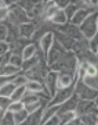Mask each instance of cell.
Instances as JSON below:
<instances>
[{"label":"cell","instance_id":"6da1fadb","mask_svg":"<svg viewBox=\"0 0 98 125\" xmlns=\"http://www.w3.org/2000/svg\"><path fill=\"white\" fill-rule=\"evenodd\" d=\"M97 21H98V11H94V13H91L89 17L86 18L84 22L79 27V29H80L84 39L90 40V39H93L94 36H97V33H98Z\"/></svg>","mask_w":98,"mask_h":125},{"label":"cell","instance_id":"7a4b0ae2","mask_svg":"<svg viewBox=\"0 0 98 125\" xmlns=\"http://www.w3.org/2000/svg\"><path fill=\"white\" fill-rule=\"evenodd\" d=\"M31 20L28 17V14L25 13V10H22L19 6H17V3L11 7H8V18L6 22L13 25V27H19L22 24L29 22Z\"/></svg>","mask_w":98,"mask_h":125},{"label":"cell","instance_id":"3957f363","mask_svg":"<svg viewBox=\"0 0 98 125\" xmlns=\"http://www.w3.org/2000/svg\"><path fill=\"white\" fill-rule=\"evenodd\" d=\"M73 93H75V85L64 88V89H58L57 93L49 100L47 106H59V104H62L64 102H66L68 99H71L72 96H73Z\"/></svg>","mask_w":98,"mask_h":125},{"label":"cell","instance_id":"277c9868","mask_svg":"<svg viewBox=\"0 0 98 125\" xmlns=\"http://www.w3.org/2000/svg\"><path fill=\"white\" fill-rule=\"evenodd\" d=\"M65 53H66V50L64 49L57 40H54L53 46H51V49H50L49 54H47V57H46V62H47L49 68L51 67V65H54L55 62L59 61V60L65 56Z\"/></svg>","mask_w":98,"mask_h":125},{"label":"cell","instance_id":"5b68a950","mask_svg":"<svg viewBox=\"0 0 98 125\" xmlns=\"http://www.w3.org/2000/svg\"><path fill=\"white\" fill-rule=\"evenodd\" d=\"M79 100H80V97L76 93H73V96H72L71 99H68L66 102H64L62 104H59L57 115H62V114H66V113H75Z\"/></svg>","mask_w":98,"mask_h":125},{"label":"cell","instance_id":"8992f818","mask_svg":"<svg viewBox=\"0 0 98 125\" xmlns=\"http://www.w3.org/2000/svg\"><path fill=\"white\" fill-rule=\"evenodd\" d=\"M57 79H58V72L49 71V74L46 75V79H44V86H46V90H47V94L50 96V99L53 97L54 94L57 93V90H58V86H57Z\"/></svg>","mask_w":98,"mask_h":125},{"label":"cell","instance_id":"52a82bcc","mask_svg":"<svg viewBox=\"0 0 98 125\" xmlns=\"http://www.w3.org/2000/svg\"><path fill=\"white\" fill-rule=\"evenodd\" d=\"M57 31L61 32V33H64V35L69 36V38H72L73 40L84 39L83 35H82L80 29H79V27H75V25H72L71 22H68L66 25H62V27H57Z\"/></svg>","mask_w":98,"mask_h":125},{"label":"cell","instance_id":"ba28073f","mask_svg":"<svg viewBox=\"0 0 98 125\" xmlns=\"http://www.w3.org/2000/svg\"><path fill=\"white\" fill-rule=\"evenodd\" d=\"M76 79H77V75H76V74H71V72H58V79H57L58 89H64V88L75 85Z\"/></svg>","mask_w":98,"mask_h":125},{"label":"cell","instance_id":"9c48e42d","mask_svg":"<svg viewBox=\"0 0 98 125\" xmlns=\"http://www.w3.org/2000/svg\"><path fill=\"white\" fill-rule=\"evenodd\" d=\"M54 40H55V38H54V32H47L43 38L40 39V42H39V49L41 50V53H43V56H44V58L47 57V54H49L50 49H51V46H53Z\"/></svg>","mask_w":98,"mask_h":125},{"label":"cell","instance_id":"30bf717a","mask_svg":"<svg viewBox=\"0 0 98 125\" xmlns=\"http://www.w3.org/2000/svg\"><path fill=\"white\" fill-rule=\"evenodd\" d=\"M95 110V103L93 100H83L80 99L79 103H77V107H76V115L80 117L84 115V114H89V113H93Z\"/></svg>","mask_w":98,"mask_h":125},{"label":"cell","instance_id":"8fae6325","mask_svg":"<svg viewBox=\"0 0 98 125\" xmlns=\"http://www.w3.org/2000/svg\"><path fill=\"white\" fill-rule=\"evenodd\" d=\"M36 28H37V25L33 21H29L26 24L19 25L18 29H19L21 38H24V39H26V40H32V38H33V35H35V32H36Z\"/></svg>","mask_w":98,"mask_h":125},{"label":"cell","instance_id":"7c38bea8","mask_svg":"<svg viewBox=\"0 0 98 125\" xmlns=\"http://www.w3.org/2000/svg\"><path fill=\"white\" fill-rule=\"evenodd\" d=\"M54 38H55V40H57L58 43L62 46L66 52H72L73 45H75L76 40H73L72 38H69V36H66V35H64V33H61V32H58V31H54Z\"/></svg>","mask_w":98,"mask_h":125},{"label":"cell","instance_id":"4fadbf2b","mask_svg":"<svg viewBox=\"0 0 98 125\" xmlns=\"http://www.w3.org/2000/svg\"><path fill=\"white\" fill-rule=\"evenodd\" d=\"M91 13H94V11H91V10H89V9H80V10H77V13L73 15V18H72L69 22H71L72 25H75V27H80L82 24L84 22V20L89 17Z\"/></svg>","mask_w":98,"mask_h":125},{"label":"cell","instance_id":"5bb4252c","mask_svg":"<svg viewBox=\"0 0 98 125\" xmlns=\"http://www.w3.org/2000/svg\"><path fill=\"white\" fill-rule=\"evenodd\" d=\"M29 43H32L31 40H26V39H24V38H19L18 40H15V42H13V43H10V52H11L13 54H21V56H22L24 49H25Z\"/></svg>","mask_w":98,"mask_h":125},{"label":"cell","instance_id":"9a60e30c","mask_svg":"<svg viewBox=\"0 0 98 125\" xmlns=\"http://www.w3.org/2000/svg\"><path fill=\"white\" fill-rule=\"evenodd\" d=\"M43 110L44 107H41L40 110H37V111L32 113L29 114L26 118V121L21 125H41V117H43Z\"/></svg>","mask_w":98,"mask_h":125},{"label":"cell","instance_id":"2e32d148","mask_svg":"<svg viewBox=\"0 0 98 125\" xmlns=\"http://www.w3.org/2000/svg\"><path fill=\"white\" fill-rule=\"evenodd\" d=\"M50 24H53L54 27H62V25H66L69 21H68L66 15L64 13V10H58L57 13L54 14V17L49 21Z\"/></svg>","mask_w":98,"mask_h":125},{"label":"cell","instance_id":"e0dca14e","mask_svg":"<svg viewBox=\"0 0 98 125\" xmlns=\"http://www.w3.org/2000/svg\"><path fill=\"white\" fill-rule=\"evenodd\" d=\"M25 88H26V92H31V93H43V92L47 93L46 86L37 81H28Z\"/></svg>","mask_w":98,"mask_h":125},{"label":"cell","instance_id":"ac0fdd59","mask_svg":"<svg viewBox=\"0 0 98 125\" xmlns=\"http://www.w3.org/2000/svg\"><path fill=\"white\" fill-rule=\"evenodd\" d=\"M37 52H39V45L37 43H29V45L24 49L22 52V58L24 60H28V58H32V57H35L36 54H37Z\"/></svg>","mask_w":98,"mask_h":125},{"label":"cell","instance_id":"d6986e66","mask_svg":"<svg viewBox=\"0 0 98 125\" xmlns=\"http://www.w3.org/2000/svg\"><path fill=\"white\" fill-rule=\"evenodd\" d=\"M58 108H59V106H46L44 110H43V117H41V125L44 124V122H46L47 120H50L51 117L57 115Z\"/></svg>","mask_w":98,"mask_h":125},{"label":"cell","instance_id":"ffe728a7","mask_svg":"<svg viewBox=\"0 0 98 125\" xmlns=\"http://www.w3.org/2000/svg\"><path fill=\"white\" fill-rule=\"evenodd\" d=\"M7 27H8V36H7V43H13V42H15V40H18L19 38H21V35H19V29H18V27H13V25H10V24H7Z\"/></svg>","mask_w":98,"mask_h":125},{"label":"cell","instance_id":"44dd1931","mask_svg":"<svg viewBox=\"0 0 98 125\" xmlns=\"http://www.w3.org/2000/svg\"><path fill=\"white\" fill-rule=\"evenodd\" d=\"M83 125H97V114H95V110L93 113H89V114H84V115L79 117Z\"/></svg>","mask_w":98,"mask_h":125},{"label":"cell","instance_id":"7402d4cb","mask_svg":"<svg viewBox=\"0 0 98 125\" xmlns=\"http://www.w3.org/2000/svg\"><path fill=\"white\" fill-rule=\"evenodd\" d=\"M15 89L17 88H15V85H14L13 82H8L6 85L0 86V96H3V97H11V94L14 93Z\"/></svg>","mask_w":98,"mask_h":125},{"label":"cell","instance_id":"603a6c76","mask_svg":"<svg viewBox=\"0 0 98 125\" xmlns=\"http://www.w3.org/2000/svg\"><path fill=\"white\" fill-rule=\"evenodd\" d=\"M25 93H26V88L25 86H19V88H17V89L14 90V93L11 94V102H21L22 100V97L25 96Z\"/></svg>","mask_w":98,"mask_h":125},{"label":"cell","instance_id":"cb8c5ba5","mask_svg":"<svg viewBox=\"0 0 98 125\" xmlns=\"http://www.w3.org/2000/svg\"><path fill=\"white\" fill-rule=\"evenodd\" d=\"M21 68L15 67V65H11V64H7V65H4V76H17L21 74Z\"/></svg>","mask_w":98,"mask_h":125},{"label":"cell","instance_id":"d4e9b609","mask_svg":"<svg viewBox=\"0 0 98 125\" xmlns=\"http://www.w3.org/2000/svg\"><path fill=\"white\" fill-rule=\"evenodd\" d=\"M83 82H84V85H87L89 88H91V89H94V90L98 92V75L86 76L84 79H83Z\"/></svg>","mask_w":98,"mask_h":125},{"label":"cell","instance_id":"484cf974","mask_svg":"<svg viewBox=\"0 0 98 125\" xmlns=\"http://www.w3.org/2000/svg\"><path fill=\"white\" fill-rule=\"evenodd\" d=\"M28 111L24 108V110H21V111H18V113H15L14 114V121H15V124L17 125H21V124H24L25 121H26V118H28Z\"/></svg>","mask_w":98,"mask_h":125},{"label":"cell","instance_id":"4316f807","mask_svg":"<svg viewBox=\"0 0 98 125\" xmlns=\"http://www.w3.org/2000/svg\"><path fill=\"white\" fill-rule=\"evenodd\" d=\"M28 78L25 74H19V75L17 76H14V79H13V83L15 85V88H19V86H25L26 85V82H28Z\"/></svg>","mask_w":98,"mask_h":125},{"label":"cell","instance_id":"83f0119b","mask_svg":"<svg viewBox=\"0 0 98 125\" xmlns=\"http://www.w3.org/2000/svg\"><path fill=\"white\" fill-rule=\"evenodd\" d=\"M1 125H17L14 121V114L10 111H6L4 115L1 117Z\"/></svg>","mask_w":98,"mask_h":125},{"label":"cell","instance_id":"f1b7e54d","mask_svg":"<svg viewBox=\"0 0 98 125\" xmlns=\"http://www.w3.org/2000/svg\"><path fill=\"white\" fill-rule=\"evenodd\" d=\"M24 108H25V106H24L22 102H11V104H10L8 108H7V111L15 114V113L21 111V110H24Z\"/></svg>","mask_w":98,"mask_h":125},{"label":"cell","instance_id":"f546056e","mask_svg":"<svg viewBox=\"0 0 98 125\" xmlns=\"http://www.w3.org/2000/svg\"><path fill=\"white\" fill-rule=\"evenodd\" d=\"M22 62H24V58L21 54H13L11 53V57H10V64L11 65H15V67L21 68L22 67Z\"/></svg>","mask_w":98,"mask_h":125},{"label":"cell","instance_id":"4dcf8cb0","mask_svg":"<svg viewBox=\"0 0 98 125\" xmlns=\"http://www.w3.org/2000/svg\"><path fill=\"white\" fill-rule=\"evenodd\" d=\"M58 117H59V125H65L66 122H69L77 115H76V113H66V114H62V115H58Z\"/></svg>","mask_w":98,"mask_h":125},{"label":"cell","instance_id":"1f68e13d","mask_svg":"<svg viewBox=\"0 0 98 125\" xmlns=\"http://www.w3.org/2000/svg\"><path fill=\"white\" fill-rule=\"evenodd\" d=\"M8 36V27L7 24H0V42H6Z\"/></svg>","mask_w":98,"mask_h":125},{"label":"cell","instance_id":"d6a6232c","mask_svg":"<svg viewBox=\"0 0 98 125\" xmlns=\"http://www.w3.org/2000/svg\"><path fill=\"white\" fill-rule=\"evenodd\" d=\"M95 75H98V67L93 65V64H89L87 68H86V76H95Z\"/></svg>","mask_w":98,"mask_h":125},{"label":"cell","instance_id":"836d02e7","mask_svg":"<svg viewBox=\"0 0 98 125\" xmlns=\"http://www.w3.org/2000/svg\"><path fill=\"white\" fill-rule=\"evenodd\" d=\"M11 104V99L10 97H3V96H0V108L3 110V111H7V108L8 106Z\"/></svg>","mask_w":98,"mask_h":125},{"label":"cell","instance_id":"e575fe53","mask_svg":"<svg viewBox=\"0 0 98 125\" xmlns=\"http://www.w3.org/2000/svg\"><path fill=\"white\" fill-rule=\"evenodd\" d=\"M89 49L91 50L93 53H97V50H98V35L89 40Z\"/></svg>","mask_w":98,"mask_h":125},{"label":"cell","instance_id":"d590c367","mask_svg":"<svg viewBox=\"0 0 98 125\" xmlns=\"http://www.w3.org/2000/svg\"><path fill=\"white\" fill-rule=\"evenodd\" d=\"M8 18V7H1L0 9V24H4Z\"/></svg>","mask_w":98,"mask_h":125},{"label":"cell","instance_id":"8d00e7d4","mask_svg":"<svg viewBox=\"0 0 98 125\" xmlns=\"http://www.w3.org/2000/svg\"><path fill=\"white\" fill-rule=\"evenodd\" d=\"M10 57H11V52H7L6 54H3V56H0V65H7V64H10Z\"/></svg>","mask_w":98,"mask_h":125},{"label":"cell","instance_id":"74e56055","mask_svg":"<svg viewBox=\"0 0 98 125\" xmlns=\"http://www.w3.org/2000/svg\"><path fill=\"white\" fill-rule=\"evenodd\" d=\"M54 1H55V6L58 7V10H65L68 4L71 3L69 0H54Z\"/></svg>","mask_w":98,"mask_h":125},{"label":"cell","instance_id":"f35d334b","mask_svg":"<svg viewBox=\"0 0 98 125\" xmlns=\"http://www.w3.org/2000/svg\"><path fill=\"white\" fill-rule=\"evenodd\" d=\"M7 52H10V45L7 42H0V56L6 54Z\"/></svg>","mask_w":98,"mask_h":125},{"label":"cell","instance_id":"ab89813d","mask_svg":"<svg viewBox=\"0 0 98 125\" xmlns=\"http://www.w3.org/2000/svg\"><path fill=\"white\" fill-rule=\"evenodd\" d=\"M43 125H59V117H58V115L51 117V118H50V120H47Z\"/></svg>","mask_w":98,"mask_h":125},{"label":"cell","instance_id":"60d3db41","mask_svg":"<svg viewBox=\"0 0 98 125\" xmlns=\"http://www.w3.org/2000/svg\"><path fill=\"white\" fill-rule=\"evenodd\" d=\"M13 76H0V86H3V85H6V83H8V82H13Z\"/></svg>","mask_w":98,"mask_h":125},{"label":"cell","instance_id":"b9f144b4","mask_svg":"<svg viewBox=\"0 0 98 125\" xmlns=\"http://www.w3.org/2000/svg\"><path fill=\"white\" fill-rule=\"evenodd\" d=\"M65 125H82V121H80V118H79V117H75L73 120H71L69 122H66Z\"/></svg>","mask_w":98,"mask_h":125},{"label":"cell","instance_id":"7bdbcfd3","mask_svg":"<svg viewBox=\"0 0 98 125\" xmlns=\"http://www.w3.org/2000/svg\"><path fill=\"white\" fill-rule=\"evenodd\" d=\"M3 75H4V67L0 65V76H3Z\"/></svg>","mask_w":98,"mask_h":125},{"label":"cell","instance_id":"ee69618b","mask_svg":"<svg viewBox=\"0 0 98 125\" xmlns=\"http://www.w3.org/2000/svg\"><path fill=\"white\" fill-rule=\"evenodd\" d=\"M94 103H95V108H97V110H98V97L95 99V100H94Z\"/></svg>","mask_w":98,"mask_h":125},{"label":"cell","instance_id":"f6af8a7d","mask_svg":"<svg viewBox=\"0 0 98 125\" xmlns=\"http://www.w3.org/2000/svg\"><path fill=\"white\" fill-rule=\"evenodd\" d=\"M95 54H97V56H98V50H97V53H95Z\"/></svg>","mask_w":98,"mask_h":125},{"label":"cell","instance_id":"bcb514c9","mask_svg":"<svg viewBox=\"0 0 98 125\" xmlns=\"http://www.w3.org/2000/svg\"><path fill=\"white\" fill-rule=\"evenodd\" d=\"M97 125H98V118H97Z\"/></svg>","mask_w":98,"mask_h":125},{"label":"cell","instance_id":"7dc6e473","mask_svg":"<svg viewBox=\"0 0 98 125\" xmlns=\"http://www.w3.org/2000/svg\"><path fill=\"white\" fill-rule=\"evenodd\" d=\"M82 125H83V124H82Z\"/></svg>","mask_w":98,"mask_h":125}]
</instances>
